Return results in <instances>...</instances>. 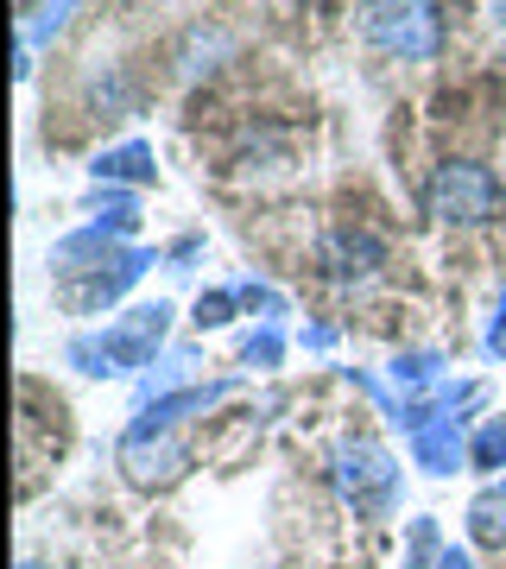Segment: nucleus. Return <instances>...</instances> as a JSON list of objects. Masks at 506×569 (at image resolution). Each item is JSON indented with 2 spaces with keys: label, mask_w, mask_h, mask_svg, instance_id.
<instances>
[{
  "label": "nucleus",
  "mask_w": 506,
  "mask_h": 569,
  "mask_svg": "<svg viewBox=\"0 0 506 569\" xmlns=\"http://www.w3.org/2000/svg\"><path fill=\"white\" fill-rule=\"evenodd\" d=\"M20 569H39V563H20Z\"/></svg>",
  "instance_id": "obj_14"
},
{
  "label": "nucleus",
  "mask_w": 506,
  "mask_h": 569,
  "mask_svg": "<svg viewBox=\"0 0 506 569\" xmlns=\"http://www.w3.org/2000/svg\"><path fill=\"white\" fill-rule=\"evenodd\" d=\"M411 456L430 475H449V468L463 462V430H456V418H430L425 430H411Z\"/></svg>",
  "instance_id": "obj_6"
},
{
  "label": "nucleus",
  "mask_w": 506,
  "mask_h": 569,
  "mask_svg": "<svg viewBox=\"0 0 506 569\" xmlns=\"http://www.w3.org/2000/svg\"><path fill=\"white\" fill-rule=\"evenodd\" d=\"M121 468L140 481V488H171L183 468H190V456L165 437V425H133L121 437Z\"/></svg>",
  "instance_id": "obj_4"
},
{
  "label": "nucleus",
  "mask_w": 506,
  "mask_h": 569,
  "mask_svg": "<svg viewBox=\"0 0 506 569\" xmlns=\"http://www.w3.org/2000/svg\"><path fill=\"white\" fill-rule=\"evenodd\" d=\"M235 298H241V291H209V298H197V323H228V310H235Z\"/></svg>",
  "instance_id": "obj_11"
},
{
  "label": "nucleus",
  "mask_w": 506,
  "mask_h": 569,
  "mask_svg": "<svg viewBox=\"0 0 506 569\" xmlns=\"http://www.w3.org/2000/svg\"><path fill=\"white\" fill-rule=\"evenodd\" d=\"M96 228L101 234H133L140 228V203L133 197H96Z\"/></svg>",
  "instance_id": "obj_9"
},
{
  "label": "nucleus",
  "mask_w": 506,
  "mask_h": 569,
  "mask_svg": "<svg viewBox=\"0 0 506 569\" xmlns=\"http://www.w3.org/2000/svg\"><path fill=\"white\" fill-rule=\"evenodd\" d=\"M165 305H140L133 317H121L115 329H101V342H77L70 355L89 361V373H127V367H146L152 348L165 342Z\"/></svg>",
  "instance_id": "obj_2"
},
{
  "label": "nucleus",
  "mask_w": 506,
  "mask_h": 569,
  "mask_svg": "<svg viewBox=\"0 0 506 569\" xmlns=\"http://www.w3.org/2000/svg\"><path fill=\"white\" fill-rule=\"evenodd\" d=\"M506 462V418H494V425L475 437V468H500Z\"/></svg>",
  "instance_id": "obj_10"
},
{
  "label": "nucleus",
  "mask_w": 506,
  "mask_h": 569,
  "mask_svg": "<svg viewBox=\"0 0 506 569\" xmlns=\"http://www.w3.org/2000/svg\"><path fill=\"white\" fill-rule=\"evenodd\" d=\"M494 7H500V20H506V0H494Z\"/></svg>",
  "instance_id": "obj_13"
},
{
  "label": "nucleus",
  "mask_w": 506,
  "mask_h": 569,
  "mask_svg": "<svg viewBox=\"0 0 506 569\" xmlns=\"http://www.w3.org/2000/svg\"><path fill=\"white\" fill-rule=\"evenodd\" d=\"M367 39L393 51L405 63H425L437 58V44H444V26L430 13V0H367Z\"/></svg>",
  "instance_id": "obj_1"
},
{
  "label": "nucleus",
  "mask_w": 506,
  "mask_h": 569,
  "mask_svg": "<svg viewBox=\"0 0 506 569\" xmlns=\"http://www.w3.org/2000/svg\"><path fill=\"white\" fill-rule=\"evenodd\" d=\"M468 531H475V545H506V488H487L468 507Z\"/></svg>",
  "instance_id": "obj_8"
},
{
  "label": "nucleus",
  "mask_w": 506,
  "mask_h": 569,
  "mask_svg": "<svg viewBox=\"0 0 506 569\" xmlns=\"http://www.w3.org/2000/svg\"><path fill=\"white\" fill-rule=\"evenodd\" d=\"M96 178L101 183H152V146L146 140H127L115 152H101L96 159Z\"/></svg>",
  "instance_id": "obj_7"
},
{
  "label": "nucleus",
  "mask_w": 506,
  "mask_h": 569,
  "mask_svg": "<svg viewBox=\"0 0 506 569\" xmlns=\"http://www.w3.org/2000/svg\"><path fill=\"white\" fill-rule=\"evenodd\" d=\"M324 260L336 279H361V272H374L380 266V241L367 234V228H336L324 241Z\"/></svg>",
  "instance_id": "obj_5"
},
{
  "label": "nucleus",
  "mask_w": 506,
  "mask_h": 569,
  "mask_svg": "<svg viewBox=\"0 0 506 569\" xmlns=\"http://www.w3.org/2000/svg\"><path fill=\"white\" fill-rule=\"evenodd\" d=\"M437 569H475V563H468L463 550H444V557H437Z\"/></svg>",
  "instance_id": "obj_12"
},
{
  "label": "nucleus",
  "mask_w": 506,
  "mask_h": 569,
  "mask_svg": "<svg viewBox=\"0 0 506 569\" xmlns=\"http://www.w3.org/2000/svg\"><path fill=\"white\" fill-rule=\"evenodd\" d=\"M500 209V178L475 159H449L430 171V216L444 222H487Z\"/></svg>",
  "instance_id": "obj_3"
}]
</instances>
